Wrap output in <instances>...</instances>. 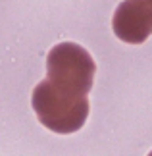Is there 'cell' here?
<instances>
[{"instance_id":"7a4b0ae2","label":"cell","mask_w":152,"mask_h":156,"mask_svg":"<svg viewBox=\"0 0 152 156\" xmlns=\"http://www.w3.org/2000/svg\"><path fill=\"white\" fill-rule=\"evenodd\" d=\"M112 29L127 44H143L152 35V0H123L114 12Z\"/></svg>"},{"instance_id":"6da1fadb","label":"cell","mask_w":152,"mask_h":156,"mask_svg":"<svg viewBox=\"0 0 152 156\" xmlns=\"http://www.w3.org/2000/svg\"><path fill=\"white\" fill-rule=\"evenodd\" d=\"M96 64L75 43H60L46 56V79L33 89L31 104L39 122L60 135L75 133L90 112L87 94L93 89Z\"/></svg>"}]
</instances>
